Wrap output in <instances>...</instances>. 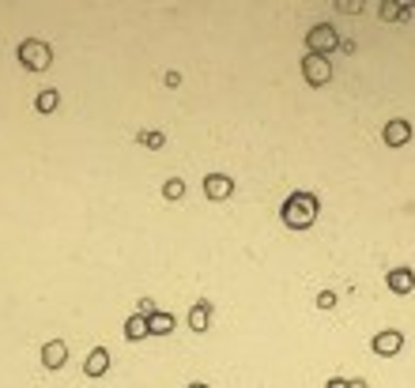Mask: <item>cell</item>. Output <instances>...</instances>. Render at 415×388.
Returning <instances> with one entry per match:
<instances>
[{
  "instance_id": "cell-9",
  "label": "cell",
  "mask_w": 415,
  "mask_h": 388,
  "mask_svg": "<svg viewBox=\"0 0 415 388\" xmlns=\"http://www.w3.org/2000/svg\"><path fill=\"white\" fill-rule=\"evenodd\" d=\"M385 283H389L393 294H412V290H415V272L408 268V264H401V268H393L385 276Z\"/></svg>"
},
{
  "instance_id": "cell-16",
  "label": "cell",
  "mask_w": 415,
  "mask_h": 388,
  "mask_svg": "<svg viewBox=\"0 0 415 388\" xmlns=\"http://www.w3.org/2000/svg\"><path fill=\"white\" fill-rule=\"evenodd\" d=\"M57 102H61L57 91H42V94H38V113H53V110H57Z\"/></svg>"
},
{
  "instance_id": "cell-2",
  "label": "cell",
  "mask_w": 415,
  "mask_h": 388,
  "mask_svg": "<svg viewBox=\"0 0 415 388\" xmlns=\"http://www.w3.org/2000/svg\"><path fill=\"white\" fill-rule=\"evenodd\" d=\"M15 53H19V64L27 72H45L53 64V50L42 42V38H23Z\"/></svg>"
},
{
  "instance_id": "cell-4",
  "label": "cell",
  "mask_w": 415,
  "mask_h": 388,
  "mask_svg": "<svg viewBox=\"0 0 415 388\" xmlns=\"http://www.w3.org/2000/svg\"><path fill=\"white\" fill-rule=\"evenodd\" d=\"M302 76H306L310 87H325L332 79V64L329 57H317V53H306L302 57Z\"/></svg>"
},
{
  "instance_id": "cell-15",
  "label": "cell",
  "mask_w": 415,
  "mask_h": 388,
  "mask_svg": "<svg viewBox=\"0 0 415 388\" xmlns=\"http://www.w3.org/2000/svg\"><path fill=\"white\" fill-rule=\"evenodd\" d=\"M378 12L385 15V19H396V15H401V19H408V15H412V4H381Z\"/></svg>"
},
{
  "instance_id": "cell-11",
  "label": "cell",
  "mask_w": 415,
  "mask_h": 388,
  "mask_svg": "<svg viewBox=\"0 0 415 388\" xmlns=\"http://www.w3.org/2000/svg\"><path fill=\"white\" fill-rule=\"evenodd\" d=\"M174 325H178V320H174V313H166V309H155V313L148 317L151 336H170V332H174Z\"/></svg>"
},
{
  "instance_id": "cell-8",
  "label": "cell",
  "mask_w": 415,
  "mask_h": 388,
  "mask_svg": "<svg viewBox=\"0 0 415 388\" xmlns=\"http://www.w3.org/2000/svg\"><path fill=\"white\" fill-rule=\"evenodd\" d=\"M68 362V343L65 339H50V343L42 347V366L45 369H61Z\"/></svg>"
},
{
  "instance_id": "cell-7",
  "label": "cell",
  "mask_w": 415,
  "mask_h": 388,
  "mask_svg": "<svg viewBox=\"0 0 415 388\" xmlns=\"http://www.w3.org/2000/svg\"><path fill=\"white\" fill-rule=\"evenodd\" d=\"M381 140H385L389 147H404V143H412V125L404 117H393L385 125V132H381Z\"/></svg>"
},
{
  "instance_id": "cell-18",
  "label": "cell",
  "mask_w": 415,
  "mask_h": 388,
  "mask_svg": "<svg viewBox=\"0 0 415 388\" xmlns=\"http://www.w3.org/2000/svg\"><path fill=\"white\" fill-rule=\"evenodd\" d=\"M332 305H336V294H332V290H321V294H317V309H332Z\"/></svg>"
},
{
  "instance_id": "cell-10",
  "label": "cell",
  "mask_w": 415,
  "mask_h": 388,
  "mask_svg": "<svg viewBox=\"0 0 415 388\" xmlns=\"http://www.w3.org/2000/svg\"><path fill=\"white\" fill-rule=\"evenodd\" d=\"M110 369V351L106 347H94L91 354H87V362H83V374L87 377H102Z\"/></svg>"
},
{
  "instance_id": "cell-12",
  "label": "cell",
  "mask_w": 415,
  "mask_h": 388,
  "mask_svg": "<svg viewBox=\"0 0 415 388\" xmlns=\"http://www.w3.org/2000/svg\"><path fill=\"white\" fill-rule=\"evenodd\" d=\"M208 325H212V302H196L189 309V328L193 332H208Z\"/></svg>"
},
{
  "instance_id": "cell-23",
  "label": "cell",
  "mask_w": 415,
  "mask_h": 388,
  "mask_svg": "<svg viewBox=\"0 0 415 388\" xmlns=\"http://www.w3.org/2000/svg\"><path fill=\"white\" fill-rule=\"evenodd\" d=\"M189 388H212V385H201V381H196V385H189Z\"/></svg>"
},
{
  "instance_id": "cell-21",
  "label": "cell",
  "mask_w": 415,
  "mask_h": 388,
  "mask_svg": "<svg viewBox=\"0 0 415 388\" xmlns=\"http://www.w3.org/2000/svg\"><path fill=\"white\" fill-rule=\"evenodd\" d=\"M325 388H347V381H344V377H329V381H325Z\"/></svg>"
},
{
  "instance_id": "cell-5",
  "label": "cell",
  "mask_w": 415,
  "mask_h": 388,
  "mask_svg": "<svg viewBox=\"0 0 415 388\" xmlns=\"http://www.w3.org/2000/svg\"><path fill=\"white\" fill-rule=\"evenodd\" d=\"M230 192H234V177H230V174H208L204 177V196L212 200V204L227 200Z\"/></svg>"
},
{
  "instance_id": "cell-19",
  "label": "cell",
  "mask_w": 415,
  "mask_h": 388,
  "mask_svg": "<svg viewBox=\"0 0 415 388\" xmlns=\"http://www.w3.org/2000/svg\"><path fill=\"white\" fill-rule=\"evenodd\" d=\"M336 8H340V12H347V15H355V12H363L366 4H358V0H340Z\"/></svg>"
},
{
  "instance_id": "cell-20",
  "label": "cell",
  "mask_w": 415,
  "mask_h": 388,
  "mask_svg": "<svg viewBox=\"0 0 415 388\" xmlns=\"http://www.w3.org/2000/svg\"><path fill=\"white\" fill-rule=\"evenodd\" d=\"M151 313H155V302H151V298H143V302H140V317H151Z\"/></svg>"
},
{
  "instance_id": "cell-6",
  "label": "cell",
  "mask_w": 415,
  "mask_h": 388,
  "mask_svg": "<svg viewBox=\"0 0 415 388\" xmlns=\"http://www.w3.org/2000/svg\"><path fill=\"white\" fill-rule=\"evenodd\" d=\"M374 354H381V358H393V354H401V347H404V336L396 332V328H385V332H378L374 336Z\"/></svg>"
},
{
  "instance_id": "cell-22",
  "label": "cell",
  "mask_w": 415,
  "mask_h": 388,
  "mask_svg": "<svg viewBox=\"0 0 415 388\" xmlns=\"http://www.w3.org/2000/svg\"><path fill=\"white\" fill-rule=\"evenodd\" d=\"M347 388H370V385H366L363 377H351V381H347Z\"/></svg>"
},
{
  "instance_id": "cell-3",
  "label": "cell",
  "mask_w": 415,
  "mask_h": 388,
  "mask_svg": "<svg viewBox=\"0 0 415 388\" xmlns=\"http://www.w3.org/2000/svg\"><path fill=\"white\" fill-rule=\"evenodd\" d=\"M336 45H340V34H336V27H332V23H317V27L306 30V50H310V53L325 57V53L336 50Z\"/></svg>"
},
{
  "instance_id": "cell-1",
  "label": "cell",
  "mask_w": 415,
  "mask_h": 388,
  "mask_svg": "<svg viewBox=\"0 0 415 388\" xmlns=\"http://www.w3.org/2000/svg\"><path fill=\"white\" fill-rule=\"evenodd\" d=\"M317 196L314 192H291V196L279 204V219H283V226H291V230H310L317 219Z\"/></svg>"
},
{
  "instance_id": "cell-17",
  "label": "cell",
  "mask_w": 415,
  "mask_h": 388,
  "mask_svg": "<svg viewBox=\"0 0 415 388\" xmlns=\"http://www.w3.org/2000/svg\"><path fill=\"white\" fill-rule=\"evenodd\" d=\"M140 143H143L148 151H163V147H166V136H163V132H140Z\"/></svg>"
},
{
  "instance_id": "cell-14",
  "label": "cell",
  "mask_w": 415,
  "mask_h": 388,
  "mask_svg": "<svg viewBox=\"0 0 415 388\" xmlns=\"http://www.w3.org/2000/svg\"><path fill=\"white\" fill-rule=\"evenodd\" d=\"M163 196L166 200H181L185 196V181H181V177H170V181L163 185Z\"/></svg>"
},
{
  "instance_id": "cell-13",
  "label": "cell",
  "mask_w": 415,
  "mask_h": 388,
  "mask_svg": "<svg viewBox=\"0 0 415 388\" xmlns=\"http://www.w3.org/2000/svg\"><path fill=\"white\" fill-rule=\"evenodd\" d=\"M151 328H148V317H140V313H132L129 320H125V339L129 343H140V339H148Z\"/></svg>"
}]
</instances>
